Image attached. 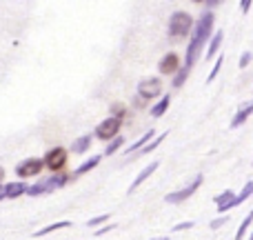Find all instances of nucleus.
<instances>
[{
	"mask_svg": "<svg viewBox=\"0 0 253 240\" xmlns=\"http://www.w3.org/2000/svg\"><path fill=\"white\" fill-rule=\"evenodd\" d=\"M211 31H213V13L211 11H202V16L198 18V22L193 25L191 29V40H189V47H187V69H191L196 65V60L200 58L202 47L205 43L209 40Z\"/></svg>",
	"mask_w": 253,
	"mask_h": 240,
	"instance_id": "1",
	"label": "nucleus"
},
{
	"mask_svg": "<svg viewBox=\"0 0 253 240\" xmlns=\"http://www.w3.org/2000/svg\"><path fill=\"white\" fill-rule=\"evenodd\" d=\"M169 102H171V98L165 96L160 102H158V105H153L151 107V116H153V118H160V116H165V111L169 109Z\"/></svg>",
	"mask_w": 253,
	"mask_h": 240,
	"instance_id": "20",
	"label": "nucleus"
},
{
	"mask_svg": "<svg viewBox=\"0 0 253 240\" xmlns=\"http://www.w3.org/2000/svg\"><path fill=\"white\" fill-rule=\"evenodd\" d=\"M189 74H191V69H187V67H180L178 71H175V78H173V87H182L184 80L189 78Z\"/></svg>",
	"mask_w": 253,
	"mask_h": 240,
	"instance_id": "22",
	"label": "nucleus"
},
{
	"mask_svg": "<svg viewBox=\"0 0 253 240\" xmlns=\"http://www.w3.org/2000/svg\"><path fill=\"white\" fill-rule=\"evenodd\" d=\"M111 218V214H102V216H96V218H91L87 223V227H98V225H102V223H107V220Z\"/></svg>",
	"mask_w": 253,
	"mask_h": 240,
	"instance_id": "26",
	"label": "nucleus"
},
{
	"mask_svg": "<svg viewBox=\"0 0 253 240\" xmlns=\"http://www.w3.org/2000/svg\"><path fill=\"white\" fill-rule=\"evenodd\" d=\"M65 183H67V176L65 174H51V176H47V178L38 180L36 185H31V187H27L25 193H27V196H31V198H36V196H42V193L56 192V189L65 187Z\"/></svg>",
	"mask_w": 253,
	"mask_h": 240,
	"instance_id": "2",
	"label": "nucleus"
},
{
	"mask_svg": "<svg viewBox=\"0 0 253 240\" xmlns=\"http://www.w3.org/2000/svg\"><path fill=\"white\" fill-rule=\"evenodd\" d=\"M202 180H205V178H202V174H200V176H196L191 185H187V187H184V189H180V192L167 193V196H165V200L169 202V205H180V202H184V200H187V198H191L193 193H196V189H200Z\"/></svg>",
	"mask_w": 253,
	"mask_h": 240,
	"instance_id": "5",
	"label": "nucleus"
},
{
	"mask_svg": "<svg viewBox=\"0 0 253 240\" xmlns=\"http://www.w3.org/2000/svg\"><path fill=\"white\" fill-rule=\"evenodd\" d=\"M253 114V100L251 102H247V105H242L240 107V111H238L236 116H233V120H231V129H238L240 125H245L247 118Z\"/></svg>",
	"mask_w": 253,
	"mask_h": 240,
	"instance_id": "12",
	"label": "nucleus"
},
{
	"mask_svg": "<svg viewBox=\"0 0 253 240\" xmlns=\"http://www.w3.org/2000/svg\"><path fill=\"white\" fill-rule=\"evenodd\" d=\"M67 227H71L69 220H60V223L47 225V227H42V229H38V232H36V238H42V236H47V234H53V232H58V229H67Z\"/></svg>",
	"mask_w": 253,
	"mask_h": 240,
	"instance_id": "15",
	"label": "nucleus"
},
{
	"mask_svg": "<svg viewBox=\"0 0 253 240\" xmlns=\"http://www.w3.org/2000/svg\"><path fill=\"white\" fill-rule=\"evenodd\" d=\"M151 240H169V238H167V236H165V238H151Z\"/></svg>",
	"mask_w": 253,
	"mask_h": 240,
	"instance_id": "34",
	"label": "nucleus"
},
{
	"mask_svg": "<svg viewBox=\"0 0 253 240\" xmlns=\"http://www.w3.org/2000/svg\"><path fill=\"white\" fill-rule=\"evenodd\" d=\"M193 29V18L187 11H173L169 18V36L171 38H187Z\"/></svg>",
	"mask_w": 253,
	"mask_h": 240,
	"instance_id": "3",
	"label": "nucleus"
},
{
	"mask_svg": "<svg viewBox=\"0 0 253 240\" xmlns=\"http://www.w3.org/2000/svg\"><path fill=\"white\" fill-rule=\"evenodd\" d=\"M27 192V185L25 183H9V185H4L2 187V193H4V198H18V196H22V193Z\"/></svg>",
	"mask_w": 253,
	"mask_h": 240,
	"instance_id": "13",
	"label": "nucleus"
},
{
	"mask_svg": "<svg viewBox=\"0 0 253 240\" xmlns=\"http://www.w3.org/2000/svg\"><path fill=\"white\" fill-rule=\"evenodd\" d=\"M222 62H224V56H218V60H215L213 69H211V74H209V83H211V80H215V76L220 74V69H222Z\"/></svg>",
	"mask_w": 253,
	"mask_h": 240,
	"instance_id": "25",
	"label": "nucleus"
},
{
	"mask_svg": "<svg viewBox=\"0 0 253 240\" xmlns=\"http://www.w3.org/2000/svg\"><path fill=\"white\" fill-rule=\"evenodd\" d=\"M120 125H123V118L120 116H111V118H105L100 125L96 127V136L100 140H114L120 131Z\"/></svg>",
	"mask_w": 253,
	"mask_h": 240,
	"instance_id": "4",
	"label": "nucleus"
},
{
	"mask_svg": "<svg viewBox=\"0 0 253 240\" xmlns=\"http://www.w3.org/2000/svg\"><path fill=\"white\" fill-rule=\"evenodd\" d=\"M196 223H191V220H187V223H180V225H175L173 227V232H184V229H191Z\"/></svg>",
	"mask_w": 253,
	"mask_h": 240,
	"instance_id": "28",
	"label": "nucleus"
},
{
	"mask_svg": "<svg viewBox=\"0 0 253 240\" xmlns=\"http://www.w3.org/2000/svg\"><path fill=\"white\" fill-rule=\"evenodd\" d=\"M111 229H116V225H107V227H102V229H98L96 232V236H105V234H109Z\"/></svg>",
	"mask_w": 253,
	"mask_h": 240,
	"instance_id": "30",
	"label": "nucleus"
},
{
	"mask_svg": "<svg viewBox=\"0 0 253 240\" xmlns=\"http://www.w3.org/2000/svg\"><path fill=\"white\" fill-rule=\"evenodd\" d=\"M44 167L47 169H51L53 174H60V169L65 167V162H67V151L62 147H53L51 151L44 156Z\"/></svg>",
	"mask_w": 253,
	"mask_h": 240,
	"instance_id": "7",
	"label": "nucleus"
},
{
	"mask_svg": "<svg viewBox=\"0 0 253 240\" xmlns=\"http://www.w3.org/2000/svg\"><path fill=\"white\" fill-rule=\"evenodd\" d=\"M158 167H160V162H158V160H153V162H151V165H147V167H144V169H142V171H140V174H138V178H135V180H133V183H131V187H129V189H126V193H133V192H135V189H138V187H140V185H142V183H144V180H147V178H149V176H151V174H153V171H156V169H158Z\"/></svg>",
	"mask_w": 253,
	"mask_h": 240,
	"instance_id": "9",
	"label": "nucleus"
},
{
	"mask_svg": "<svg viewBox=\"0 0 253 240\" xmlns=\"http://www.w3.org/2000/svg\"><path fill=\"white\" fill-rule=\"evenodd\" d=\"M2 180H4V169L0 167V183H2Z\"/></svg>",
	"mask_w": 253,
	"mask_h": 240,
	"instance_id": "32",
	"label": "nucleus"
},
{
	"mask_svg": "<svg viewBox=\"0 0 253 240\" xmlns=\"http://www.w3.org/2000/svg\"><path fill=\"white\" fill-rule=\"evenodd\" d=\"M251 196H253V180H249V183H247L245 187H242V192L238 193L236 198H233V205H231V209H233V207H240L242 202H245L247 198H251Z\"/></svg>",
	"mask_w": 253,
	"mask_h": 240,
	"instance_id": "16",
	"label": "nucleus"
},
{
	"mask_svg": "<svg viewBox=\"0 0 253 240\" xmlns=\"http://www.w3.org/2000/svg\"><path fill=\"white\" fill-rule=\"evenodd\" d=\"M227 216H220V218H215V220H211V229H220V227H222V225L224 223H227Z\"/></svg>",
	"mask_w": 253,
	"mask_h": 240,
	"instance_id": "27",
	"label": "nucleus"
},
{
	"mask_svg": "<svg viewBox=\"0 0 253 240\" xmlns=\"http://www.w3.org/2000/svg\"><path fill=\"white\" fill-rule=\"evenodd\" d=\"M222 38H224L222 31H215V36L211 38V43H209V49H207V58H213L215 53H218L220 45H222Z\"/></svg>",
	"mask_w": 253,
	"mask_h": 240,
	"instance_id": "18",
	"label": "nucleus"
},
{
	"mask_svg": "<svg viewBox=\"0 0 253 240\" xmlns=\"http://www.w3.org/2000/svg\"><path fill=\"white\" fill-rule=\"evenodd\" d=\"M42 167H44L42 158H27V160L18 162L16 174L20 176V178H29V176L40 174V171H42Z\"/></svg>",
	"mask_w": 253,
	"mask_h": 240,
	"instance_id": "8",
	"label": "nucleus"
},
{
	"mask_svg": "<svg viewBox=\"0 0 253 240\" xmlns=\"http://www.w3.org/2000/svg\"><path fill=\"white\" fill-rule=\"evenodd\" d=\"M123 144H125V138H123V136H116L114 140H109V144H107L105 153H107V156H111V153H116L120 147H123Z\"/></svg>",
	"mask_w": 253,
	"mask_h": 240,
	"instance_id": "23",
	"label": "nucleus"
},
{
	"mask_svg": "<svg viewBox=\"0 0 253 240\" xmlns=\"http://www.w3.org/2000/svg\"><path fill=\"white\" fill-rule=\"evenodd\" d=\"M100 160H102V156H91V158H89V160H84L83 165H80L78 169H76V174H78V176L87 174V171H91L93 167H98V165H100Z\"/></svg>",
	"mask_w": 253,
	"mask_h": 240,
	"instance_id": "19",
	"label": "nucleus"
},
{
	"mask_svg": "<svg viewBox=\"0 0 253 240\" xmlns=\"http://www.w3.org/2000/svg\"><path fill=\"white\" fill-rule=\"evenodd\" d=\"M233 198H236V193H233L231 189H224L220 196H215V209H218L220 214L229 211L231 209V205H233Z\"/></svg>",
	"mask_w": 253,
	"mask_h": 240,
	"instance_id": "10",
	"label": "nucleus"
},
{
	"mask_svg": "<svg viewBox=\"0 0 253 240\" xmlns=\"http://www.w3.org/2000/svg\"><path fill=\"white\" fill-rule=\"evenodd\" d=\"M158 69H160V74H167V76L175 74V71L180 69V67H178V56H175V53H167V56L160 60Z\"/></svg>",
	"mask_w": 253,
	"mask_h": 240,
	"instance_id": "11",
	"label": "nucleus"
},
{
	"mask_svg": "<svg viewBox=\"0 0 253 240\" xmlns=\"http://www.w3.org/2000/svg\"><path fill=\"white\" fill-rule=\"evenodd\" d=\"M240 9H242V13H247L251 9V0H242L240 2Z\"/></svg>",
	"mask_w": 253,
	"mask_h": 240,
	"instance_id": "31",
	"label": "nucleus"
},
{
	"mask_svg": "<svg viewBox=\"0 0 253 240\" xmlns=\"http://www.w3.org/2000/svg\"><path fill=\"white\" fill-rule=\"evenodd\" d=\"M153 136H156V131H153V129L144 131V134H142V136H140V138H138V140H135V143H133V144H131V147H129V149H126V153H133V151H140V149H142V147H144V144H149V143H151V138H153Z\"/></svg>",
	"mask_w": 253,
	"mask_h": 240,
	"instance_id": "14",
	"label": "nucleus"
},
{
	"mask_svg": "<svg viewBox=\"0 0 253 240\" xmlns=\"http://www.w3.org/2000/svg\"><path fill=\"white\" fill-rule=\"evenodd\" d=\"M251 223H253V209L247 214V218L242 220V225H240V229H238V234H236V240H242L247 236V232H249V227H251Z\"/></svg>",
	"mask_w": 253,
	"mask_h": 240,
	"instance_id": "21",
	"label": "nucleus"
},
{
	"mask_svg": "<svg viewBox=\"0 0 253 240\" xmlns=\"http://www.w3.org/2000/svg\"><path fill=\"white\" fill-rule=\"evenodd\" d=\"M165 136H167V134H162V136H156V140H151V143H149V144H144V147H142V149H140V151H138V153H135V156H142V153H151V151H153V149H156V147H158V144H160V143H162V140H165Z\"/></svg>",
	"mask_w": 253,
	"mask_h": 240,
	"instance_id": "24",
	"label": "nucleus"
},
{
	"mask_svg": "<svg viewBox=\"0 0 253 240\" xmlns=\"http://www.w3.org/2000/svg\"><path fill=\"white\" fill-rule=\"evenodd\" d=\"M162 94V83L160 78H147L142 83H138V96L142 100H153L156 96Z\"/></svg>",
	"mask_w": 253,
	"mask_h": 240,
	"instance_id": "6",
	"label": "nucleus"
},
{
	"mask_svg": "<svg viewBox=\"0 0 253 240\" xmlns=\"http://www.w3.org/2000/svg\"><path fill=\"white\" fill-rule=\"evenodd\" d=\"M0 200H4V193H2V187H0Z\"/></svg>",
	"mask_w": 253,
	"mask_h": 240,
	"instance_id": "33",
	"label": "nucleus"
},
{
	"mask_svg": "<svg viewBox=\"0 0 253 240\" xmlns=\"http://www.w3.org/2000/svg\"><path fill=\"white\" fill-rule=\"evenodd\" d=\"M89 147H91V136H80L78 140H74L71 151H74V153H84Z\"/></svg>",
	"mask_w": 253,
	"mask_h": 240,
	"instance_id": "17",
	"label": "nucleus"
},
{
	"mask_svg": "<svg viewBox=\"0 0 253 240\" xmlns=\"http://www.w3.org/2000/svg\"><path fill=\"white\" fill-rule=\"evenodd\" d=\"M249 240H253V232H251V236H249Z\"/></svg>",
	"mask_w": 253,
	"mask_h": 240,
	"instance_id": "35",
	"label": "nucleus"
},
{
	"mask_svg": "<svg viewBox=\"0 0 253 240\" xmlns=\"http://www.w3.org/2000/svg\"><path fill=\"white\" fill-rule=\"evenodd\" d=\"M251 58H253V53H251V51H245V53H242V58H240V67H247V65H249Z\"/></svg>",
	"mask_w": 253,
	"mask_h": 240,
	"instance_id": "29",
	"label": "nucleus"
}]
</instances>
